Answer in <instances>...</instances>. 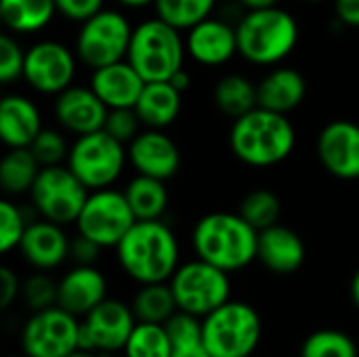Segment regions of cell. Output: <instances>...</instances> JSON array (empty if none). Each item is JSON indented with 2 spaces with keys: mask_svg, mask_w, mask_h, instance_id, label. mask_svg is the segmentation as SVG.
Segmentation results:
<instances>
[{
  "mask_svg": "<svg viewBox=\"0 0 359 357\" xmlns=\"http://www.w3.org/2000/svg\"><path fill=\"white\" fill-rule=\"evenodd\" d=\"M351 301L359 307V269L355 271L353 280H351Z\"/></svg>",
  "mask_w": 359,
  "mask_h": 357,
  "instance_id": "c3c4849f",
  "label": "cell"
},
{
  "mask_svg": "<svg viewBox=\"0 0 359 357\" xmlns=\"http://www.w3.org/2000/svg\"><path fill=\"white\" fill-rule=\"evenodd\" d=\"M130 307L137 322H151V324H166L179 311L175 292L168 282L141 284Z\"/></svg>",
  "mask_w": 359,
  "mask_h": 357,
  "instance_id": "f546056e",
  "label": "cell"
},
{
  "mask_svg": "<svg viewBox=\"0 0 359 357\" xmlns=\"http://www.w3.org/2000/svg\"><path fill=\"white\" fill-rule=\"evenodd\" d=\"M128 162V149L107 130H95L76 137L69 145L67 166L90 189L111 187Z\"/></svg>",
  "mask_w": 359,
  "mask_h": 357,
  "instance_id": "52a82bcc",
  "label": "cell"
},
{
  "mask_svg": "<svg viewBox=\"0 0 359 357\" xmlns=\"http://www.w3.org/2000/svg\"><path fill=\"white\" fill-rule=\"evenodd\" d=\"M103 246H99L95 240L78 234L76 238H72L69 242V259L76 265H95V261L99 259Z\"/></svg>",
  "mask_w": 359,
  "mask_h": 357,
  "instance_id": "60d3db41",
  "label": "cell"
},
{
  "mask_svg": "<svg viewBox=\"0 0 359 357\" xmlns=\"http://www.w3.org/2000/svg\"><path fill=\"white\" fill-rule=\"evenodd\" d=\"M57 15L55 0H0V17L13 34H36Z\"/></svg>",
  "mask_w": 359,
  "mask_h": 357,
  "instance_id": "484cf974",
  "label": "cell"
},
{
  "mask_svg": "<svg viewBox=\"0 0 359 357\" xmlns=\"http://www.w3.org/2000/svg\"><path fill=\"white\" fill-rule=\"evenodd\" d=\"M126 357H172V343L164 324L137 322L126 345Z\"/></svg>",
  "mask_w": 359,
  "mask_h": 357,
  "instance_id": "4dcf8cb0",
  "label": "cell"
},
{
  "mask_svg": "<svg viewBox=\"0 0 359 357\" xmlns=\"http://www.w3.org/2000/svg\"><path fill=\"white\" fill-rule=\"evenodd\" d=\"M25 50L11 34L0 36V80L4 84L23 78Z\"/></svg>",
  "mask_w": 359,
  "mask_h": 357,
  "instance_id": "74e56055",
  "label": "cell"
},
{
  "mask_svg": "<svg viewBox=\"0 0 359 357\" xmlns=\"http://www.w3.org/2000/svg\"><path fill=\"white\" fill-rule=\"evenodd\" d=\"M141 118L137 116L135 107H120V109H109L107 120L103 130H107L114 139L120 143L128 145L141 130Z\"/></svg>",
  "mask_w": 359,
  "mask_h": 357,
  "instance_id": "f35d334b",
  "label": "cell"
},
{
  "mask_svg": "<svg viewBox=\"0 0 359 357\" xmlns=\"http://www.w3.org/2000/svg\"><path fill=\"white\" fill-rule=\"evenodd\" d=\"M107 299V280L95 265H76L59 280L57 305L84 318Z\"/></svg>",
  "mask_w": 359,
  "mask_h": 357,
  "instance_id": "ffe728a7",
  "label": "cell"
},
{
  "mask_svg": "<svg viewBox=\"0 0 359 357\" xmlns=\"http://www.w3.org/2000/svg\"><path fill=\"white\" fill-rule=\"evenodd\" d=\"M244 11H257V8H267V6H278L280 0H236Z\"/></svg>",
  "mask_w": 359,
  "mask_h": 357,
  "instance_id": "bcb514c9",
  "label": "cell"
},
{
  "mask_svg": "<svg viewBox=\"0 0 359 357\" xmlns=\"http://www.w3.org/2000/svg\"><path fill=\"white\" fill-rule=\"evenodd\" d=\"M76 50L57 40H40L25 50L23 80L42 95H59L76 76Z\"/></svg>",
  "mask_w": 359,
  "mask_h": 357,
  "instance_id": "4fadbf2b",
  "label": "cell"
},
{
  "mask_svg": "<svg viewBox=\"0 0 359 357\" xmlns=\"http://www.w3.org/2000/svg\"><path fill=\"white\" fill-rule=\"evenodd\" d=\"M19 295H21V282L17 274L8 267H2L0 269V307L8 309Z\"/></svg>",
  "mask_w": 359,
  "mask_h": 357,
  "instance_id": "b9f144b4",
  "label": "cell"
},
{
  "mask_svg": "<svg viewBox=\"0 0 359 357\" xmlns=\"http://www.w3.org/2000/svg\"><path fill=\"white\" fill-rule=\"evenodd\" d=\"M67 357H97L93 351H86V349H78V351H74V353H69Z\"/></svg>",
  "mask_w": 359,
  "mask_h": 357,
  "instance_id": "681fc988",
  "label": "cell"
},
{
  "mask_svg": "<svg viewBox=\"0 0 359 357\" xmlns=\"http://www.w3.org/2000/svg\"><path fill=\"white\" fill-rule=\"evenodd\" d=\"M21 347L29 357H67L80 349V322L59 305L34 311L21 330Z\"/></svg>",
  "mask_w": 359,
  "mask_h": 357,
  "instance_id": "7c38bea8",
  "label": "cell"
},
{
  "mask_svg": "<svg viewBox=\"0 0 359 357\" xmlns=\"http://www.w3.org/2000/svg\"><path fill=\"white\" fill-rule=\"evenodd\" d=\"M90 189L72 173L69 166L55 164L42 166L32 189L29 198L38 215L57 225L76 223Z\"/></svg>",
  "mask_w": 359,
  "mask_h": 357,
  "instance_id": "9c48e42d",
  "label": "cell"
},
{
  "mask_svg": "<svg viewBox=\"0 0 359 357\" xmlns=\"http://www.w3.org/2000/svg\"><path fill=\"white\" fill-rule=\"evenodd\" d=\"M212 101L225 116L236 120L259 107L257 84L242 74H227L217 80L212 88Z\"/></svg>",
  "mask_w": 359,
  "mask_h": 357,
  "instance_id": "83f0119b",
  "label": "cell"
},
{
  "mask_svg": "<svg viewBox=\"0 0 359 357\" xmlns=\"http://www.w3.org/2000/svg\"><path fill=\"white\" fill-rule=\"evenodd\" d=\"M15 357H29V356H25V353H23V356H15Z\"/></svg>",
  "mask_w": 359,
  "mask_h": 357,
  "instance_id": "816d5d0a",
  "label": "cell"
},
{
  "mask_svg": "<svg viewBox=\"0 0 359 357\" xmlns=\"http://www.w3.org/2000/svg\"><path fill=\"white\" fill-rule=\"evenodd\" d=\"M57 297H59V282H55L50 276H46V271H38V274L29 276L21 284V299L34 311L55 307Z\"/></svg>",
  "mask_w": 359,
  "mask_h": 357,
  "instance_id": "e575fe53",
  "label": "cell"
},
{
  "mask_svg": "<svg viewBox=\"0 0 359 357\" xmlns=\"http://www.w3.org/2000/svg\"><path fill=\"white\" fill-rule=\"evenodd\" d=\"M240 215L257 229H267L280 221L282 215V202L280 198L269 189H255L248 191L240 202Z\"/></svg>",
  "mask_w": 359,
  "mask_h": 357,
  "instance_id": "d6a6232c",
  "label": "cell"
},
{
  "mask_svg": "<svg viewBox=\"0 0 359 357\" xmlns=\"http://www.w3.org/2000/svg\"><path fill=\"white\" fill-rule=\"evenodd\" d=\"M305 257V242L294 229L276 223L259 231L257 261H261L263 267H267L269 271L280 276L294 274L303 267Z\"/></svg>",
  "mask_w": 359,
  "mask_h": 357,
  "instance_id": "44dd1931",
  "label": "cell"
},
{
  "mask_svg": "<svg viewBox=\"0 0 359 357\" xmlns=\"http://www.w3.org/2000/svg\"><path fill=\"white\" fill-rule=\"evenodd\" d=\"M27 225L29 223L25 221L23 210L11 200H2L0 202V250L11 252L13 248H19Z\"/></svg>",
  "mask_w": 359,
  "mask_h": 357,
  "instance_id": "d590c367",
  "label": "cell"
},
{
  "mask_svg": "<svg viewBox=\"0 0 359 357\" xmlns=\"http://www.w3.org/2000/svg\"><path fill=\"white\" fill-rule=\"evenodd\" d=\"M187 55L206 67H217L231 61L238 55L236 25L219 17H208L187 29L185 36Z\"/></svg>",
  "mask_w": 359,
  "mask_h": 357,
  "instance_id": "ac0fdd59",
  "label": "cell"
},
{
  "mask_svg": "<svg viewBox=\"0 0 359 357\" xmlns=\"http://www.w3.org/2000/svg\"><path fill=\"white\" fill-rule=\"evenodd\" d=\"M128 162L137 175L168 181L181 168V151L164 130L145 128L128 143Z\"/></svg>",
  "mask_w": 359,
  "mask_h": 357,
  "instance_id": "2e32d148",
  "label": "cell"
},
{
  "mask_svg": "<svg viewBox=\"0 0 359 357\" xmlns=\"http://www.w3.org/2000/svg\"><path fill=\"white\" fill-rule=\"evenodd\" d=\"M181 97L183 93L177 90L168 80L147 82L135 105V112L141 118V124L145 128L164 130L179 118L181 107H183Z\"/></svg>",
  "mask_w": 359,
  "mask_h": 357,
  "instance_id": "d4e9b609",
  "label": "cell"
},
{
  "mask_svg": "<svg viewBox=\"0 0 359 357\" xmlns=\"http://www.w3.org/2000/svg\"><path fill=\"white\" fill-rule=\"evenodd\" d=\"M301 357H358V345L341 330H318L305 339Z\"/></svg>",
  "mask_w": 359,
  "mask_h": 357,
  "instance_id": "836d02e7",
  "label": "cell"
},
{
  "mask_svg": "<svg viewBox=\"0 0 359 357\" xmlns=\"http://www.w3.org/2000/svg\"><path fill=\"white\" fill-rule=\"evenodd\" d=\"M257 93L259 107L288 116L303 103L307 95V80L294 67H278L257 84Z\"/></svg>",
  "mask_w": 359,
  "mask_h": 357,
  "instance_id": "cb8c5ba5",
  "label": "cell"
},
{
  "mask_svg": "<svg viewBox=\"0 0 359 357\" xmlns=\"http://www.w3.org/2000/svg\"><path fill=\"white\" fill-rule=\"evenodd\" d=\"M69 238L63 225L40 219L27 225L19 244L21 257L38 271H50L69 259Z\"/></svg>",
  "mask_w": 359,
  "mask_h": 357,
  "instance_id": "d6986e66",
  "label": "cell"
},
{
  "mask_svg": "<svg viewBox=\"0 0 359 357\" xmlns=\"http://www.w3.org/2000/svg\"><path fill=\"white\" fill-rule=\"evenodd\" d=\"M217 6V0H156L154 8L160 19L177 29H189L196 23L208 19Z\"/></svg>",
  "mask_w": 359,
  "mask_h": 357,
  "instance_id": "1f68e13d",
  "label": "cell"
},
{
  "mask_svg": "<svg viewBox=\"0 0 359 357\" xmlns=\"http://www.w3.org/2000/svg\"><path fill=\"white\" fill-rule=\"evenodd\" d=\"M29 149L34 151L40 166L63 164V160H67V154H69V147H67L63 133H59L55 128H42L40 135L29 145Z\"/></svg>",
  "mask_w": 359,
  "mask_h": 357,
  "instance_id": "8d00e7d4",
  "label": "cell"
},
{
  "mask_svg": "<svg viewBox=\"0 0 359 357\" xmlns=\"http://www.w3.org/2000/svg\"><path fill=\"white\" fill-rule=\"evenodd\" d=\"M55 4L59 15L76 23H84L105 8V0H55Z\"/></svg>",
  "mask_w": 359,
  "mask_h": 357,
  "instance_id": "ab89813d",
  "label": "cell"
},
{
  "mask_svg": "<svg viewBox=\"0 0 359 357\" xmlns=\"http://www.w3.org/2000/svg\"><path fill=\"white\" fill-rule=\"evenodd\" d=\"M122 6H128V8H145L149 4H154L156 0H118Z\"/></svg>",
  "mask_w": 359,
  "mask_h": 357,
  "instance_id": "7dc6e473",
  "label": "cell"
},
{
  "mask_svg": "<svg viewBox=\"0 0 359 357\" xmlns=\"http://www.w3.org/2000/svg\"><path fill=\"white\" fill-rule=\"evenodd\" d=\"M38 105L25 95H6L0 101V139L6 147H29L42 130Z\"/></svg>",
  "mask_w": 359,
  "mask_h": 357,
  "instance_id": "603a6c76",
  "label": "cell"
},
{
  "mask_svg": "<svg viewBox=\"0 0 359 357\" xmlns=\"http://www.w3.org/2000/svg\"><path fill=\"white\" fill-rule=\"evenodd\" d=\"M40 162L29 147H8L0 162V185L8 196L29 194L38 173Z\"/></svg>",
  "mask_w": 359,
  "mask_h": 357,
  "instance_id": "f1b7e54d",
  "label": "cell"
},
{
  "mask_svg": "<svg viewBox=\"0 0 359 357\" xmlns=\"http://www.w3.org/2000/svg\"><path fill=\"white\" fill-rule=\"evenodd\" d=\"M334 11L341 23L359 27V0H334Z\"/></svg>",
  "mask_w": 359,
  "mask_h": 357,
  "instance_id": "7bdbcfd3",
  "label": "cell"
},
{
  "mask_svg": "<svg viewBox=\"0 0 359 357\" xmlns=\"http://www.w3.org/2000/svg\"><path fill=\"white\" fill-rule=\"evenodd\" d=\"M124 274L141 284L168 282L179 269V242L175 231L156 221H137L116 246Z\"/></svg>",
  "mask_w": 359,
  "mask_h": 357,
  "instance_id": "6da1fadb",
  "label": "cell"
},
{
  "mask_svg": "<svg viewBox=\"0 0 359 357\" xmlns=\"http://www.w3.org/2000/svg\"><path fill=\"white\" fill-rule=\"evenodd\" d=\"M318 158L337 179H359V124L332 120L318 135Z\"/></svg>",
  "mask_w": 359,
  "mask_h": 357,
  "instance_id": "9a60e30c",
  "label": "cell"
},
{
  "mask_svg": "<svg viewBox=\"0 0 359 357\" xmlns=\"http://www.w3.org/2000/svg\"><path fill=\"white\" fill-rule=\"evenodd\" d=\"M124 357H126V356H124Z\"/></svg>",
  "mask_w": 359,
  "mask_h": 357,
  "instance_id": "f5cc1de1",
  "label": "cell"
},
{
  "mask_svg": "<svg viewBox=\"0 0 359 357\" xmlns=\"http://www.w3.org/2000/svg\"><path fill=\"white\" fill-rule=\"evenodd\" d=\"M185 53L181 29L156 15L135 25L126 59L145 82H160L170 80L183 67Z\"/></svg>",
  "mask_w": 359,
  "mask_h": 357,
  "instance_id": "5b68a950",
  "label": "cell"
},
{
  "mask_svg": "<svg viewBox=\"0 0 359 357\" xmlns=\"http://www.w3.org/2000/svg\"><path fill=\"white\" fill-rule=\"evenodd\" d=\"M297 145V130L286 114L265 107L233 120L229 147L233 156L252 168H269L284 162Z\"/></svg>",
  "mask_w": 359,
  "mask_h": 357,
  "instance_id": "7a4b0ae2",
  "label": "cell"
},
{
  "mask_svg": "<svg viewBox=\"0 0 359 357\" xmlns=\"http://www.w3.org/2000/svg\"><path fill=\"white\" fill-rule=\"evenodd\" d=\"M236 34L238 55L255 65H276L299 44V23L280 4L246 11L238 19Z\"/></svg>",
  "mask_w": 359,
  "mask_h": 357,
  "instance_id": "277c9868",
  "label": "cell"
},
{
  "mask_svg": "<svg viewBox=\"0 0 359 357\" xmlns=\"http://www.w3.org/2000/svg\"><path fill=\"white\" fill-rule=\"evenodd\" d=\"M133 29L135 27L124 13L116 8H103L80 23L74 50L90 69L122 61L128 55Z\"/></svg>",
  "mask_w": 359,
  "mask_h": 357,
  "instance_id": "ba28073f",
  "label": "cell"
},
{
  "mask_svg": "<svg viewBox=\"0 0 359 357\" xmlns=\"http://www.w3.org/2000/svg\"><path fill=\"white\" fill-rule=\"evenodd\" d=\"M109 107L88 86H67L55 99V118L72 135H88L105 126Z\"/></svg>",
  "mask_w": 359,
  "mask_h": 357,
  "instance_id": "e0dca14e",
  "label": "cell"
},
{
  "mask_svg": "<svg viewBox=\"0 0 359 357\" xmlns=\"http://www.w3.org/2000/svg\"><path fill=\"white\" fill-rule=\"evenodd\" d=\"M135 326L137 318L133 307L114 299H105L80 322V349L93 353L124 351V345Z\"/></svg>",
  "mask_w": 359,
  "mask_h": 357,
  "instance_id": "5bb4252c",
  "label": "cell"
},
{
  "mask_svg": "<svg viewBox=\"0 0 359 357\" xmlns=\"http://www.w3.org/2000/svg\"><path fill=\"white\" fill-rule=\"evenodd\" d=\"M168 284L175 292L179 309L198 318H206L219 309L229 301L231 292L229 274L202 259L179 265Z\"/></svg>",
  "mask_w": 359,
  "mask_h": 357,
  "instance_id": "30bf717a",
  "label": "cell"
},
{
  "mask_svg": "<svg viewBox=\"0 0 359 357\" xmlns=\"http://www.w3.org/2000/svg\"><path fill=\"white\" fill-rule=\"evenodd\" d=\"M135 223L137 217L124 191L105 187L88 194L76 219V229L103 248H116Z\"/></svg>",
  "mask_w": 359,
  "mask_h": 357,
  "instance_id": "8fae6325",
  "label": "cell"
},
{
  "mask_svg": "<svg viewBox=\"0 0 359 357\" xmlns=\"http://www.w3.org/2000/svg\"><path fill=\"white\" fill-rule=\"evenodd\" d=\"M124 196L137 217V221H156L162 219V215L168 208V189L166 181L147 177V175H137L135 179L128 181Z\"/></svg>",
  "mask_w": 359,
  "mask_h": 357,
  "instance_id": "4316f807",
  "label": "cell"
},
{
  "mask_svg": "<svg viewBox=\"0 0 359 357\" xmlns=\"http://www.w3.org/2000/svg\"><path fill=\"white\" fill-rule=\"evenodd\" d=\"M172 357H212L204 339L200 341H191V343H181V345H172Z\"/></svg>",
  "mask_w": 359,
  "mask_h": 357,
  "instance_id": "ee69618b",
  "label": "cell"
},
{
  "mask_svg": "<svg viewBox=\"0 0 359 357\" xmlns=\"http://www.w3.org/2000/svg\"><path fill=\"white\" fill-rule=\"evenodd\" d=\"M145 84L147 82L128 63V59L97 67L93 69V76H90V88L101 97V101L109 109L135 107Z\"/></svg>",
  "mask_w": 359,
  "mask_h": 357,
  "instance_id": "7402d4cb",
  "label": "cell"
},
{
  "mask_svg": "<svg viewBox=\"0 0 359 357\" xmlns=\"http://www.w3.org/2000/svg\"><path fill=\"white\" fill-rule=\"evenodd\" d=\"M303 2H324V0H303Z\"/></svg>",
  "mask_w": 359,
  "mask_h": 357,
  "instance_id": "f907efd6",
  "label": "cell"
},
{
  "mask_svg": "<svg viewBox=\"0 0 359 357\" xmlns=\"http://www.w3.org/2000/svg\"><path fill=\"white\" fill-rule=\"evenodd\" d=\"M261 318L242 301H227L202 318L204 343L212 357H250L261 341Z\"/></svg>",
  "mask_w": 359,
  "mask_h": 357,
  "instance_id": "8992f818",
  "label": "cell"
},
{
  "mask_svg": "<svg viewBox=\"0 0 359 357\" xmlns=\"http://www.w3.org/2000/svg\"><path fill=\"white\" fill-rule=\"evenodd\" d=\"M168 82H170V84H172V86H175L177 90L185 93V90H187V88L191 86V76H189V74L185 72V67H181V69H179V72H177V74H175V76H172V78H170Z\"/></svg>",
  "mask_w": 359,
  "mask_h": 357,
  "instance_id": "f6af8a7d",
  "label": "cell"
},
{
  "mask_svg": "<svg viewBox=\"0 0 359 357\" xmlns=\"http://www.w3.org/2000/svg\"><path fill=\"white\" fill-rule=\"evenodd\" d=\"M259 231L240 213L204 215L191 234L198 259L231 274L257 261Z\"/></svg>",
  "mask_w": 359,
  "mask_h": 357,
  "instance_id": "3957f363",
  "label": "cell"
}]
</instances>
